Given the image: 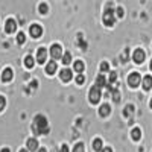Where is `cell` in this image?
<instances>
[{
	"mask_svg": "<svg viewBox=\"0 0 152 152\" xmlns=\"http://www.w3.org/2000/svg\"><path fill=\"white\" fill-rule=\"evenodd\" d=\"M26 148L29 151H37L38 149V142L35 140V138H29V140L26 142Z\"/></svg>",
	"mask_w": 152,
	"mask_h": 152,
	"instance_id": "obj_13",
	"label": "cell"
},
{
	"mask_svg": "<svg viewBox=\"0 0 152 152\" xmlns=\"http://www.w3.org/2000/svg\"><path fill=\"white\" fill-rule=\"evenodd\" d=\"M131 137H132V140H140V137H142V131L138 129V128H134L131 131Z\"/></svg>",
	"mask_w": 152,
	"mask_h": 152,
	"instance_id": "obj_20",
	"label": "cell"
},
{
	"mask_svg": "<svg viewBox=\"0 0 152 152\" xmlns=\"http://www.w3.org/2000/svg\"><path fill=\"white\" fill-rule=\"evenodd\" d=\"M132 111H134V108H132V105H128L125 110H123V114H125V117H131L132 116Z\"/></svg>",
	"mask_w": 152,
	"mask_h": 152,
	"instance_id": "obj_22",
	"label": "cell"
},
{
	"mask_svg": "<svg viewBox=\"0 0 152 152\" xmlns=\"http://www.w3.org/2000/svg\"><path fill=\"white\" fill-rule=\"evenodd\" d=\"M38 152H47V151H46V149L43 148V149H38Z\"/></svg>",
	"mask_w": 152,
	"mask_h": 152,
	"instance_id": "obj_35",
	"label": "cell"
},
{
	"mask_svg": "<svg viewBox=\"0 0 152 152\" xmlns=\"http://www.w3.org/2000/svg\"><path fill=\"white\" fill-rule=\"evenodd\" d=\"M84 67H85V64L82 61H75V64H73V69L78 72V73H82L84 72Z\"/></svg>",
	"mask_w": 152,
	"mask_h": 152,
	"instance_id": "obj_16",
	"label": "cell"
},
{
	"mask_svg": "<svg viewBox=\"0 0 152 152\" xmlns=\"http://www.w3.org/2000/svg\"><path fill=\"white\" fill-rule=\"evenodd\" d=\"M128 53H129V50H125V52L122 53V58H120V59H122V62H125L126 59H128V56H126V55H128Z\"/></svg>",
	"mask_w": 152,
	"mask_h": 152,
	"instance_id": "obj_30",
	"label": "cell"
},
{
	"mask_svg": "<svg viewBox=\"0 0 152 152\" xmlns=\"http://www.w3.org/2000/svg\"><path fill=\"white\" fill-rule=\"evenodd\" d=\"M93 149L94 151H102L104 149V143H102L100 138H96V140L93 142Z\"/></svg>",
	"mask_w": 152,
	"mask_h": 152,
	"instance_id": "obj_19",
	"label": "cell"
},
{
	"mask_svg": "<svg viewBox=\"0 0 152 152\" xmlns=\"http://www.w3.org/2000/svg\"><path fill=\"white\" fill-rule=\"evenodd\" d=\"M73 152H85V149H84V143H76L75 145V148H73Z\"/></svg>",
	"mask_w": 152,
	"mask_h": 152,
	"instance_id": "obj_23",
	"label": "cell"
},
{
	"mask_svg": "<svg viewBox=\"0 0 152 152\" xmlns=\"http://www.w3.org/2000/svg\"><path fill=\"white\" fill-rule=\"evenodd\" d=\"M102 152H113V149H111V148H104Z\"/></svg>",
	"mask_w": 152,
	"mask_h": 152,
	"instance_id": "obj_33",
	"label": "cell"
},
{
	"mask_svg": "<svg viewBox=\"0 0 152 152\" xmlns=\"http://www.w3.org/2000/svg\"><path fill=\"white\" fill-rule=\"evenodd\" d=\"M29 32H31V35L34 38H38V37H41V34H43V28L40 26V24H32Z\"/></svg>",
	"mask_w": 152,
	"mask_h": 152,
	"instance_id": "obj_9",
	"label": "cell"
},
{
	"mask_svg": "<svg viewBox=\"0 0 152 152\" xmlns=\"http://www.w3.org/2000/svg\"><path fill=\"white\" fill-rule=\"evenodd\" d=\"M61 152H69V146L67 145H62L61 146Z\"/></svg>",
	"mask_w": 152,
	"mask_h": 152,
	"instance_id": "obj_31",
	"label": "cell"
},
{
	"mask_svg": "<svg viewBox=\"0 0 152 152\" xmlns=\"http://www.w3.org/2000/svg\"><path fill=\"white\" fill-rule=\"evenodd\" d=\"M85 82V78H84V75L82 73H79L78 76H76V84H78V85H82Z\"/></svg>",
	"mask_w": 152,
	"mask_h": 152,
	"instance_id": "obj_24",
	"label": "cell"
},
{
	"mask_svg": "<svg viewBox=\"0 0 152 152\" xmlns=\"http://www.w3.org/2000/svg\"><path fill=\"white\" fill-rule=\"evenodd\" d=\"M15 29H17V23H15V20H12V18L6 20V23H5V32L12 34V32H15Z\"/></svg>",
	"mask_w": 152,
	"mask_h": 152,
	"instance_id": "obj_7",
	"label": "cell"
},
{
	"mask_svg": "<svg viewBox=\"0 0 152 152\" xmlns=\"http://www.w3.org/2000/svg\"><path fill=\"white\" fill-rule=\"evenodd\" d=\"M128 82H129L131 87H138V85H140V82H142L140 75H138V73H131L128 76Z\"/></svg>",
	"mask_w": 152,
	"mask_h": 152,
	"instance_id": "obj_5",
	"label": "cell"
},
{
	"mask_svg": "<svg viewBox=\"0 0 152 152\" xmlns=\"http://www.w3.org/2000/svg\"><path fill=\"white\" fill-rule=\"evenodd\" d=\"M117 17H123V9L122 8H117Z\"/></svg>",
	"mask_w": 152,
	"mask_h": 152,
	"instance_id": "obj_32",
	"label": "cell"
},
{
	"mask_svg": "<svg viewBox=\"0 0 152 152\" xmlns=\"http://www.w3.org/2000/svg\"><path fill=\"white\" fill-rule=\"evenodd\" d=\"M34 64H35V59H34V56L28 55L26 58H24V66H26L28 69H32V67H34Z\"/></svg>",
	"mask_w": 152,
	"mask_h": 152,
	"instance_id": "obj_18",
	"label": "cell"
},
{
	"mask_svg": "<svg viewBox=\"0 0 152 152\" xmlns=\"http://www.w3.org/2000/svg\"><path fill=\"white\" fill-rule=\"evenodd\" d=\"M24 40H26L24 34H23V32H18V35H17V43H18V44H23V43H24Z\"/></svg>",
	"mask_w": 152,
	"mask_h": 152,
	"instance_id": "obj_25",
	"label": "cell"
},
{
	"mask_svg": "<svg viewBox=\"0 0 152 152\" xmlns=\"http://www.w3.org/2000/svg\"><path fill=\"white\" fill-rule=\"evenodd\" d=\"M132 59H134V62H137V64H142V62L145 61V52L142 49H137L134 52V55H132Z\"/></svg>",
	"mask_w": 152,
	"mask_h": 152,
	"instance_id": "obj_8",
	"label": "cell"
},
{
	"mask_svg": "<svg viewBox=\"0 0 152 152\" xmlns=\"http://www.w3.org/2000/svg\"><path fill=\"white\" fill-rule=\"evenodd\" d=\"M12 76H14L12 70H11V69H5L3 73H2V81H3V82H9V81L12 79Z\"/></svg>",
	"mask_w": 152,
	"mask_h": 152,
	"instance_id": "obj_12",
	"label": "cell"
},
{
	"mask_svg": "<svg viewBox=\"0 0 152 152\" xmlns=\"http://www.w3.org/2000/svg\"><path fill=\"white\" fill-rule=\"evenodd\" d=\"M38 11H40L41 14H47V11H49V6H47L46 3H41V5H40V8H38Z\"/></svg>",
	"mask_w": 152,
	"mask_h": 152,
	"instance_id": "obj_27",
	"label": "cell"
},
{
	"mask_svg": "<svg viewBox=\"0 0 152 152\" xmlns=\"http://www.w3.org/2000/svg\"><path fill=\"white\" fill-rule=\"evenodd\" d=\"M46 59H47V50L44 47H40L37 50V61L40 62V64H44Z\"/></svg>",
	"mask_w": 152,
	"mask_h": 152,
	"instance_id": "obj_6",
	"label": "cell"
},
{
	"mask_svg": "<svg viewBox=\"0 0 152 152\" xmlns=\"http://www.w3.org/2000/svg\"><path fill=\"white\" fill-rule=\"evenodd\" d=\"M116 23V15H114V9L111 6H108L105 11H104V24L107 26H113Z\"/></svg>",
	"mask_w": 152,
	"mask_h": 152,
	"instance_id": "obj_2",
	"label": "cell"
},
{
	"mask_svg": "<svg viewBox=\"0 0 152 152\" xmlns=\"http://www.w3.org/2000/svg\"><path fill=\"white\" fill-rule=\"evenodd\" d=\"M20 152H29V149H21Z\"/></svg>",
	"mask_w": 152,
	"mask_h": 152,
	"instance_id": "obj_36",
	"label": "cell"
},
{
	"mask_svg": "<svg viewBox=\"0 0 152 152\" xmlns=\"http://www.w3.org/2000/svg\"><path fill=\"white\" fill-rule=\"evenodd\" d=\"M110 113H111V108H110V105H102V107L99 108V114H100L102 117H107Z\"/></svg>",
	"mask_w": 152,
	"mask_h": 152,
	"instance_id": "obj_15",
	"label": "cell"
},
{
	"mask_svg": "<svg viewBox=\"0 0 152 152\" xmlns=\"http://www.w3.org/2000/svg\"><path fill=\"white\" fill-rule=\"evenodd\" d=\"M142 84H143V88L145 90H149V88H152V76H145L143 78V81H142Z\"/></svg>",
	"mask_w": 152,
	"mask_h": 152,
	"instance_id": "obj_14",
	"label": "cell"
},
{
	"mask_svg": "<svg viewBox=\"0 0 152 152\" xmlns=\"http://www.w3.org/2000/svg\"><path fill=\"white\" fill-rule=\"evenodd\" d=\"M59 78L62 82H69L72 79V69H62L59 73Z\"/></svg>",
	"mask_w": 152,
	"mask_h": 152,
	"instance_id": "obj_10",
	"label": "cell"
},
{
	"mask_svg": "<svg viewBox=\"0 0 152 152\" xmlns=\"http://www.w3.org/2000/svg\"><path fill=\"white\" fill-rule=\"evenodd\" d=\"M149 69H151V70H152V61H151V64H149Z\"/></svg>",
	"mask_w": 152,
	"mask_h": 152,
	"instance_id": "obj_37",
	"label": "cell"
},
{
	"mask_svg": "<svg viewBox=\"0 0 152 152\" xmlns=\"http://www.w3.org/2000/svg\"><path fill=\"white\" fill-rule=\"evenodd\" d=\"M50 56H52L55 61L62 58V49H61L59 44H53L52 47H50Z\"/></svg>",
	"mask_w": 152,
	"mask_h": 152,
	"instance_id": "obj_4",
	"label": "cell"
},
{
	"mask_svg": "<svg viewBox=\"0 0 152 152\" xmlns=\"http://www.w3.org/2000/svg\"><path fill=\"white\" fill-rule=\"evenodd\" d=\"M151 108H152V99H151Z\"/></svg>",
	"mask_w": 152,
	"mask_h": 152,
	"instance_id": "obj_38",
	"label": "cell"
},
{
	"mask_svg": "<svg viewBox=\"0 0 152 152\" xmlns=\"http://www.w3.org/2000/svg\"><path fill=\"white\" fill-rule=\"evenodd\" d=\"M96 85L97 87H105L107 85V78L104 75H99L97 78H96Z\"/></svg>",
	"mask_w": 152,
	"mask_h": 152,
	"instance_id": "obj_17",
	"label": "cell"
},
{
	"mask_svg": "<svg viewBox=\"0 0 152 152\" xmlns=\"http://www.w3.org/2000/svg\"><path fill=\"white\" fill-rule=\"evenodd\" d=\"M72 62V55L70 53H66V55H62V64H64L66 67Z\"/></svg>",
	"mask_w": 152,
	"mask_h": 152,
	"instance_id": "obj_21",
	"label": "cell"
},
{
	"mask_svg": "<svg viewBox=\"0 0 152 152\" xmlns=\"http://www.w3.org/2000/svg\"><path fill=\"white\" fill-rule=\"evenodd\" d=\"M5 105H6V99H5L3 96H0V111L5 108Z\"/></svg>",
	"mask_w": 152,
	"mask_h": 152,
	"instance_id": "obj_29",
	"label": "cell"
},
{
	"mask_svg": "<svg viewBox=\"0 0 152 152\" xmlns=\"http://www.w3.org/2000/svg\"><path fill=\"white\" fill-rule=\"evenodd\" d=\"M100 96H102V91H100V87L94 85L90 88V93H88V99H90L91 104H97L100 100Z\"/></svg>",
	"mask_w": 152,
	"mask_h": 152,
	"instance_id": "obj_3",
	"label": "cell"
},
{
	"mask_svg": "<svg viewBox=\"0 0 152 152\" xmlns=\"http://www.w3.org/2000/svg\"><path fill=\"white\" fill-rule=\"evenodd\" d=\"M32 131L35 135H43V134H47L49 132V125H47V120L46 117L43 116H37L34 123H32Z\"/></svg>",
	"mask_w": 152,
	"mask_h": 152,
	"instance_id": "obj_1",
	"label": "cell"
},
{
	"mask_svg": "<svg viewBox=\"0 0 152 152\" xmlns=\"http://www.w3.org/2000/svg\"><path fill=\"white\" fill-rule=\"evenodd\" d=\"M0 152H9V149H8V148H3V149L0 151Z\"/></svg>",
	"mask_w": 152,
	"mask_h": 152,
	"instance_id": "obj_34",
	"label": "cell"
},
{
	"mask_svg": "<svg viewBox=\"0 0 152 152\" xmlns=\"http://www.w3.org/2000/svg\"><path fill=\"white\" fill-rule=\"evenodd\" d=\"M56 69H58V66H56V61H55V59L50 61V62H47V66H46L47 75H53V73L56 72Z\"/></svg>",
	"mask_w": 152,
	"mask_h": 152,
	"instance_id": "obj_11",
	"label": "cell"
},
{
	"mask_svg": "<svg viewBox=\"0 0 152 152\" xmlns=\"http://www.w3.org/2000/svg\"><path fill=\"white\" fill-rule=\"evenodd\" d=\"M108 70H110L108 62H105V61H104V62H100V72L104 73V72H108Z\"/></svg>",
	"mask_w": 152,
	"mask_h": 152,
	"instance_id": "obj_28",
	"label": "cell"
},
{
	"mask_svg": "<svg viewBox=\"0 0 152 152\" xmlns=\"http://www.w3.org/2000/svg\"><path fill=\"white\" fill-rule=\"evenodd\" d=\"M116 79H117V73H116V72H111V73H110L108 82H110V84H114V82H116Z\"/></svg>",
	"mask_w": 152,
	"mask_h": 152,
	"instance_id": "obj_26",
	"label": "cell"
}]
</instances>
